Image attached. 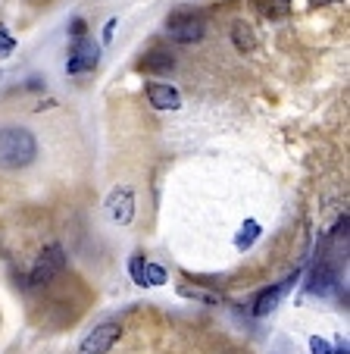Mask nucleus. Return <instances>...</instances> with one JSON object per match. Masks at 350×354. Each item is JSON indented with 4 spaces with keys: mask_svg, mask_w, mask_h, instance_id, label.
<instances>
[{
    "mask_svg": "<svg viewBox=\"0 0 350 354\" xmlns=\"http://www.w3.org/2000/svg\"><path fill=\"white\" fill-rule=\"evenodd\" d=\"M38 157V141L28 129L22 126H7L0 129V169H26Z\"/></svg>",
    "mask_w": 350,
    "mask_h": 354,
    "instance_id": "1",
    "label": "nucleus"
},
{
    "mask_svg": "<svg viewBox=\"0 0 350 354\" xmlns=\"http://www.w3.org/2000/svg\"><path fill=\"white\" fill-rule=\"evenodd\" d=\"M206 35V16L194 7H179L166 16V38L175 44H197Z\"/></svg>",
    "mask_w": 350,
    "mask_h": 354,
    "instance_id": "2",
    "label": "nucleus"
},
{
    "mask_svg": "<svg viewBox=\"0 0 350 354\" xmlns=\"http://www.w3.org/2000/svg\"><path fill=\"white\" fill-rule=\"evenodd\" d=\"M66 270V251H63V245H47L44 251H41L38 257H35V263H32V270H28V279H26V286L28 288H47L57 276Z\"/></svg>",
    "mask_w": 350,
    "mask_h": 354,
    "instance_id": "3",
    "label": "nucleus"
},
{
    "mask_svg": "<svg viewBox=\"0 0 350 354\" xmlns=\"http://www.w3.org/2000/svg\"><path fill=\"white\" fill-rule=\"evenodd\" d=\"M100 63V44L94 38H75L69 44V57H66V73L69 75H85L94 73Z\"/></svg>",
    "mask_w": 350,
    "mask_h": 354,
    "instance_id": "4",
    "label": "nucleus"
},
{
    "mask_svg": "<svg viewBox=\"0 0 350 354\" xmlns=\"http://www.w3.org/2000/svg\"><path fill=\"white\" fill-rule=\"evenodd\" d=\"M119 335H122V326L119 323H100V326H94L91 333L81 339V345H79V354H106V351H113L116 348V342H119Z\"/></svg>",
    "mask_w": 350,
    "mask_h": 354,
    "instance_id": "5",
    "label": "nucleus"
},
{
    "mask_svg": "<svg viewBox=\"0 0 350 354\" xmlns=\"http://www.w3.org/2000/svg\"><path fill=\"white\" fill-rule=\"evenodd\" d=\"M298 270H294V273L291 276H284L282 282H272L269 288H263V292L257 295V298H253V317H269L272 310L278 308V304H282V298L284 295L291 292V288H294V282H298Z\"/></svg>",
    "mask_w": 350,
    "mask_h": 354,
    "instance_id": "6",
    "label": "nucleus"
},
{
    "mask_svg": "<svg viewBox=\"0 0 350 354\" xmlns=\"http://www.w3.org/2000/svg\"><path fill=\"white\" fill-rule=\"evenodd\" d=\"M106 214H110L113 223L119 226H128L135 220V192L128 185H116L106 198Z\"/></svg>",
    "mask_w": 350,
    "mask_h": 354,
    "instance_id": "7",
    "label": "nucleus"
},
{
    "mask_svg": "<svg viewBox=\"0 0 350 354\" xmlns=\"http://www.w3.org/2000/svg\"><path fill=\"white\" fill-rule=\"evenodd\" d=\"M144 94L153 110H179L182 107V91L175 85H169V82H147Z\"/></svg>",
    "mask_w": 350,
    "mask_h": 354,
    "instance_id": "8",
    "label": "nucleus"
},
{
    "mask_svg": "<svg viewBox=\"0 0 350 354\" xmlns=\"http://www.w3.org/2000/svg\"><path fill=\"white\" fill-rule=\"evenodd\" d=\"M338 288V270L329 261H319L310 270V279H307V292L310 295H331Z\"/></svg>",
    "mask_w": 350,
    "mask_h": 354,
    "instance_id": "9",
    "label": "nucleus"
},
{
    "mask_svg": "<svg viewBox=\"0 0 350 354\" xmlns=\"http://www.w3.org/2000/svg\"><path fill=\"white\" fill-rule=\"evenodd\" d=\"M135 69H138V73H147V75H166L175 69V57H172L169 50H163V47H153V50L141 54V60L135 63Z\"/></svg>",
    "mask_w": 350,
    "mask_h": 354,
    "instance_id": "10",
    "label": "nucleus"
},
{
    "mask_svg": "<svg viewBox=\"0 0 350 354\" xmlns=\"http://www.w3.org/2000/svg\"><path fill=\"white\" fill-rule=\"evenodd\" d=\"M231 44L238 54H253L257 50V32L247 19H235L231 22Z\"/></svg>",
    "mask_w": 350,
    "mask_h": 354,
    "instance_id": "11",
    "label": "nucleus"
},
{
    "mask_svg": "<svg viewBox=\"0 0 350 354\" xmlns=\"http://www.w3.org/2000/svg\"><path fill=\"white\" fill-rule=\"evenodd\" d=\"M260 235H263V226H260L257 220H244V226H241L238 235H235V248H238V251H247V248L257 245Z\"/></svg>",
    "mask_w": 350,
    "mask_h": 354,
    "instance_id": "12",
    "label": "nucleus"
},
{
    "mask_svg": "<svg viewBox=\"0 0 350 354\" xmlns=\"http://www.w3.org/2000/svg\"><path fill=\"white\" fill-rule=\"evenodd\" d=\"M266 19H284L291 13V0H251Z\"/></svg>",
    "mask_w": 350,
    "mask_h": 354,
    "instance_id": "13",
    "label": "nucleus"
},
{
    "mask_svg": "<svg viewBox=\"0 0 350 354\" xmlns=\"http://www.w3.org/2000/svg\"><path fill=\"white\" fill-rule=\"evenodd\" d=\"M166 282H169V273H166L159 263L144 261V270H141V288H157V286H166Z\"/></svg>",
    "mask_w": 350,
    "mask_h": 354,
    "instance_id": "14",
    "label": "nucleus"
},
{
    "mask_svg": "<svg viewBox=\"0 0 350 354\" xmlns=\"http://www.w3.org/2000/svg\"><path fill=\"white\" fill-rule=\"evenodd\" d=\"M16 50V38H13V32H10L7 26H0V60L3 57H10Z\"/></svg>",
    "mask_w": 350,
    "mask_h": 354,
    "instance_id": "15",
    "label": "nucleus"
},
{
    "mask_svg": "<svg viewBox=\"0 0 350 354\" xmlns=\"http://www.w3.org/2000/svg\"><path fill=\"white\" fill-rule=\"evenodd\" d=\"M182 295H188V298H197V301H206V304H219V295L216 292H204V288H188V286H182Z\"/></svg>",
    "mask_w": 350,
    "mask_h": 354,
    "instance_id": "16",
    "label": "nucleus"
},
{
    "mask_svg": "<svg viewBox=\"0 0 350 354\" xmlns=\"http://www.w3.org/2000/svg\"><path fill=\"white\" fill-rule=\"evenodd\" d=\"M69 38H88V22L81 19V16H75L72 22H69Z\"/></svg>",
    "mask_w": 350,
    "mask_h": 354,
    "instance_id": "17",
    "label": "nucleus"
},
{
    "mask_svg": "<svg viewBox=\"0 0 350 354\" xmlns=\"http://www.w3.org/2000/svg\"><path fill=\"white\" fill-rule=\"evenodd\" d=\"M113 28H116V19H106V26H104V41H113Z\"/></svg>",
    "mask_w": 350,
    "mask_h": 354,
    "instance_id": "18",
    "label": "nucleus"
},
{
    "mask_svg": "<svg viewBox=\"0 0 350 354\" xmlns=\"http://www.w3.org/2000/svg\"><path fill=\"white\" fill-rule=\"evenodd\" d=\"M335 3H344V0H310V7H335Z\"/></svg>",
    "mask_w": 350,
    "mask_h": 354,
    "instance_id": "19",
    "label": "nucleus"
}]
</instances>
